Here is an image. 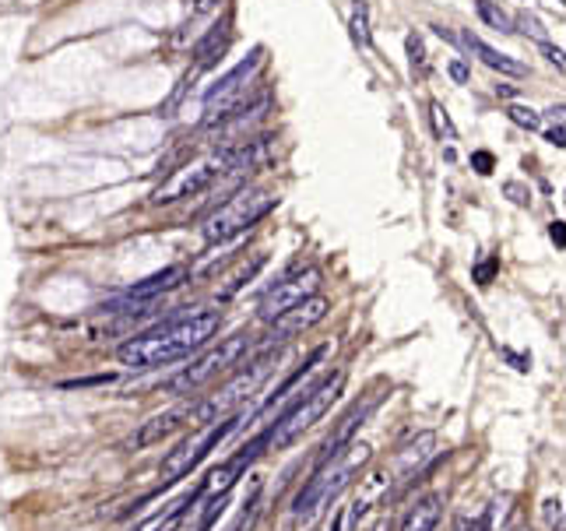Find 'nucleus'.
I'll list each match as a JSON object with an SVG mask.
<instances>
[{"instance_id":"1","label":"nucleus","mask_w":566,"mask_h":531,"mask_svg":"<svg viewBox=\"0 0 566 531\" xmlns=\"http://www.w3.org/2000/svg\"><path fill=\"white\" fill-rule=\"evenodd\" d=\"M222 328V313L208 310V306H183L170 313L166 320H159L155 328L127 338L116 355L123 366L130 369H155V366H170L179 362L187 355H194L197 349H204L215 331Z\"/></svg>"},{"instance_id":"2","label":"nucleus","mask_w":566,"mask_h":531,"mask_svg":"<svg viewBox=\"0 0 566 531\" xmlns=\"http://www.w3.org/2000/svg\"><path fill=\"white\" fill-rule=\"evenodd\" d=\"M341 391H345V373L341 369L328 373L320 384L299 391L295 402H288L282 412L275 415V422L268 426V447L282 451L288 444H295L313 422H320L324 415L331 412V405L341 398Z\"/></svg>"},{"instance_id":"3","label":"nucleus","mask_w":566,"mask_h":531,"mask_svg":"<svg viewBox=\"0 0 566 531\" xmlns=\"http://www.w3.org/2000/svg\"><path fill=\"white\" fill-rule=\"evenodd\" d=\"M370 461V447H352L348 444V454L341 451L335 461H328L324 469H313L310 475V482L295 493V500H292V514L295 518H313L320 507H328V503H335L341 493L352 485V478L362 472V465Z\"/></svg>"},{"instance_id":"4","label":"nucleus","mask_w":566,"mask_h":531,"mask_svg":"<svg viewBox=\"0 0 566 531\" xmlns=\"http://www.w3.org/2000/svg\"><path fill=\"white\" fill-rule=\"evenodd\" d=\"M275 204H279L275 190H268V187H243V190H236L232 197H226L204 219L201 236H204V243H229V239L250 233Z\"/></svg>"},{"instance_id":"5","label":"nucleus","mask_w":566,"mask_h":531,"mask_svg":"<svg viewBox=\"0 0 566 531\" xmlns=\"http://www.w3.org/2000/svg\"><path fill=\"white\" fill-rule=\"evenodd\" d=\"M236 170V145H222L194 162H187L183 170H176L155 194H152V204H172V201H183V197H197L204 190H212L222 177H229Z\"/></svg>"},{"instance_id":"6","label":"nucleus","mask_w":566,"mask_h":531,"mask_svg":"<svg viewBox=\"0 0 566 531\" xmlns=\"http://www.w3.org/2000/svg\"><path fill=\"white\" fill-rule=\"evenodd\" d=\"M271 366H275V349H264L261 355H254L232 380H229L226 387L219 391V394H212V398H204V402H197V405H190V415H187V422L190 426H197V422H219V419H226L232 415L257 387H261V380L271 373Z\"/></svg>"},{"instance_id":"7","label":"nucleus","mask_w":566,"mask_h":531,"mask_svg":"<svg viewBox=\"0 0 566 531\" xmlns=\"http://www.w3.org/2000/svg\"><path fill=\"white\" fill-rule=\"evenodd\" d=\"M254 349V338L246 331H236L219 342V349H212L208 355H201L197 362H190L187 369H179L176 377L166 380V394H194L201 384H208L212 377H219L222 369H232L239 366L246 355Z\"/></svg>"},{"instance_id":"8","label":"nucleus","mask_w":566,"mask_h":531,"mask_svg":"<svg viewBox=\"0 0 566 531\" xmlns=\"http://www.w3.org/2000/svg\"><path fill=\"white\" fill-rule=\"evenodd\" d=\"M264 63V50H254L250 57L243 60L239 67H232L226 78L204 95V127H219L226 117H232L239 106H246L250 99V85H254V74L261 71Z\"/></svg>"},{"instance_id":"9","label":"nucleus","mask_w":566,"mask_h":531,"mask_svg":"<svg viewBox=\"0 0 566 531\" xmlns=\"http://www.w3.org/2000/svg\"><path fill=\"white\" fill-rule=\"evenodd\" d=\"M243 426V415L232 412L226 419H219L204 436H197V440H183L176 451H170L166 458H162V465H159V482L162 485H172V482H179V478H187V475L194 472L222 440H226L229 433H236Z\"/></svg>"},{"instance_id":"10","label":"nucleus","mask_w":566,"mask_h":531,"mask_svg":"<svg viewBox=\"0 0 566 531\" xmlns=\"http://www.w3.org/2000/svg\"><path fill=\"white\" fill-rule=\"evenodd\" d=\"M320 282H324L320 268H303V271H295V275H285V278H279V282H275V286H271L268 293L261 295L257 317H261L264 324L279 320L282 313H288L292 306H299L303 299L317 295V289H320Z\"/></svg>"},{"instance_id":"11","label":"nucleus","mask_w":566,"mask_h":531,"mask_svg":"<svg viewBox=\"0 0 566 531\" xmlns=\"http://www.w3.org/2000/svg\"><path fill=\"white\" fill-rule=\"evenodd\" d=\"M328 310H331V303H328L324 295H310V299H303L299 306H292V310L282 313L279 320H271V331L264 335L261 353H264V349H279V345H285L288 338H295V335H303V331L317 328V324L328 317Z\"/></svg>"},{"instance_id":"12","label":"nucleus","mask_w":566,"mask_h":531,"mask_svg":"<svg viewBox=\"0 0 566 531\" xmlns=\"http://www.w3.org/2000/svg\"><path fill=\"white\" fill-rule=\"evenodd\" d=\"M384 398H387V391H373L366 402L352 405L348 412L341 415V422L335 426V433L320 444V454H317V465H313V469H324L328 461H335V458H338L341 451H348V444L355 440V433L366 426V419H370V415L380 409V402H384Z\"/></svg>"},{"instance_id":"13","label":"nucleus","mask_w":566,"mask_h":531,"mask_svg":"<svg viewBox=\"0 0 566 531\" xmlns=\"http://www.w3.org/2000/svg\"><path fill=\"white\" fill-rule=\"evenodd\" d=\"M187 415H190V405H179V409H170V412L152 415L148 422H141V426H137V433H130V436H127L123 451H141V447L159 444L162 436H170L172 429H179V426H183V419H187Z\"/></svg>"},{"instance_id":"14","label":"nucleus","mask_w":566,"mask_h":531,"mask_svg":"<svg viewBox=\"0 0 566 531\" xmlns=\"http://www.w3.org/2000/svg\"><path fill=\"white\" fill-rule=\"evenodd\" d=\"M183 278H187V268L183 264H172V268H162L159 275H152V278H145V282H137V286H130L123 299H137V303H155L162 293H170L176 286H183Z\"/></svg>"},{"instance_id":"15","label":"nucleus","mask_w":566,"mask_h":531,"mask_svg":"<svg viewBox=\"0 0 566 531\" xmlns=\"http://www.w3.org/2000/svg\"><path fill=\"white\" fill-rule=\"evenodd\" d=\"M461 43H464V50H468L471 57H479L486 67H493V71H500V74H513V78H520V74L528 71L520 60H513L510 54L493 50L486 39H479V36H471V32H461Z\"/></svg>"},{"instance_id":"16","label":"nucleus","mask_w":566,"mask_h":531,"mask_svg":"<svg viewBox=\"0 0 566 531\" xmlns=\"http://www.w3.org/2000/svg\"><path fill=\"white\" fill-rule=\"evenodd\" d=\"M444 514V496L440 493H426L422 500H415L408 507V514L401 518V531H437Z\"/></svg>"},{"instance_id":"17","label":"nucleus","mask_w":566,"mask_h":531,"mask_svg":"<svg viewBox=\"0 0 566 531\" xmlns=\"http://www.w3.org/2000/svg\"><path fill=\"white\" fill-rule=\"evenodd\" d=\"M201 496H204V493H201V485H197L194 493H187V496H179V500L166 503L162 510L148 514V518H145L141 525H134L130 531H170L172 525H176V521H179V518H183V514H187V510H190V507H194V503L201 500Z\"/></svg>"},{"instance_id":"18","label":"nucleus","mask_w":566,"mask_h":531,"mask_svg":"<svg viewBox=\"0 0 566 531\" xmlns=\"http://www.w3.org/2000/svg\"><path fill=\"white\" fill-rule=\"evenodd\" d=\"M229 43H232V25H229V18L222 25H215L201 43H197V50H194V57H197V71H208V67H215L219 60L226 57Z\"/></svg>"},{"instance_id":"19","label":"nucleus","mask_w":566,"mask_h":531,"mask_svg":"<svg viewBox=\"0 0 566 531\" xmlns=\"http://www.w3.org/2000/svg\"><path fill=\"white\" fill-rule=\"evenodd\" d=\"M433 447H437V436H433V433H419L415 444H408V447L397 454V469H401V475H419V465L433 454Z\"/></svg>"},{"instance_id":"20","label":"nucleus","mask_w":566,"mask_h":531,"mask_svg":"<svg viewBox=\"0 0 566 531\" xmlns=\"http://www.w3.org/2000/svg\"><path fill=\"white\" fill-rule=\"evenodd\" d=\"M475 11H479V18H482L489 29H496V32H517V21L510 18L500 4H493V0H479V4H475Z\"/></svg>"},{"instance_id":"21","label":"nucleus","mask_w":566,"mask_h":531,"mask_svg":"<svg viewBox=\"0 0 566 531\" xmlns=\"http://www.w3.org/2000/svg\"><path fill=\"white\" fill-rule=\"evenodd\" d=\"M348 32H352V39L359 43V46H370V7L359 0L355 7H352V18H348Z\"/></svg>"},{"instance_id":"22","label":"nucleus","mask_w":566,"mask_h":531,"mask_svg":"<svg viewBox=\"0 0 566 531\" xmlns=\"http://www.w3.org/2000/svg\"><path fill=\"white\" fill-rule=\"evenodd\" d=\"M404 46H408V63H412V74L426 78V74H429V60H426V46H422V39H419V36H408V39H404Z\"/></svg>"},{"instance_id":"23","label":"nucleus","mask_w":566,"mask_h":531,"mask_svg":"<svg viewBox=\"0 0 566 531\" xmlns=\"http://www.w3.org/2000/svg\"><path fill=\"white\" fill-rule=\"evenodd\" d=\"M264 261H268V257H264V253H257V257H254V261H250V264H246V268H243V271L232 278V286H229L226 293H222V299H229V295L239 293V289H243V286H246V282H250V278H254V275L264 268Z\"/></svg>"},{"instance_id":"24","label":"nucleus","mask_w":566,"mask_h":531,"mask_svg":"<svg viewBox=\"0 0 566 531\" xmlns=\"http://www.w3.org/2000/svg\"><path fill=\"white\" fill-rule=\"evenodd\" d=\"M429 113H433V130H437V137H440V141H454V137H457V130H454L447 110H444L440 103H433V106H429Z\"/></svg>"},{"instance_id":"25","label":"nucleus","mask_w":566,"mask_h":531,"mask_svg":"<svg viewBox=\"0 0 566 531\" xmlns=\"http://www.w3.org/2000/svg\"><path fill=\"white\" fill-rule=\"evenodd\" d=\"M507 117L517 123V127H524V130H538L542 127V117L531 110V106H510Z\"/></svg>"},{"instance_id":"26","label":"nucleus","mask_w":566,"mask_h":531,"mask_svg":"<svg viewBox=\"0 0 566 531\" xmlns=\"http://www.w3.org/2000/svg\"><path fill=\"white\" fill-rule=\"evenodd\" d=\"M545 521H549L553 531H563V500H560V496L545 503Z\"/></svg>"},{"instance_id":"27","label":"nucleus","mask_w":566,"mask_h":531,"mask_svg":"<svg viewBox=\"0 0 566 531\" xmlns=\"http://www.w3.org/2000/svg\"><path fill=\"white\" fill-rule=\"evenodd\" d=\"M496 268H500V257L482 261V264L475 268V282H479V286H489V282H493V275H496Z\"/></svg>"},{"instance_id":"28","label":"nucleus","mask_w":566,"mask_h":531,"mask_svg":"<svg viewBox=\"0 0 566 531\" xmlns=\"http://www.w3.org/2000/svg\"><path fill=\"white\" fill-rule=\"evenodd\" d=\"M457 531H493V510H486V514H482L479 521H471V525H464V521H461Z\"/></svg>"},{"instance_id":"29","label":"nucleus","mask_w":566,"mask_h":531,"mask_svg":"<svg viewBox=\"0 0 566 531\" xmlns=\"http://www.w3.org/2000/svg\"><path fill=\"white\" fill-rule=\"evenodd\" d=\"M219 7V0H187V11L197 18V14H208V11H215Z\"/></svg>"},{"instance_id":"30","label":"nucleus","mask_w":566,"mask_h":531,"mask_svg":"<svg viewBox=\"0 0 566 531\" xmlns=\"http://www.w3.org/2000/svg\"><path fill=\"white\" fill-rule=\"evenodd\" d=\"M471 166H475L479 173H493V155H489V152H475V155H471Z\"/></svg>"},{"instance_id":"31","label":"nucleus","mask_w":566,"mask_h":531,"mask_svg":"<svg viewBox=\"0 0 566 531\" xmlns=\"http://www.w3.org/2000/svg\"><path fill=\"white\" fill-rule=\"evenodd\" d=\"M538 50L545 54V60H549V63H556V67L563 71V50H560V46H553V43H542Z\"/></svg>"},{"instance_id":"32","label":"nucleus","mask_w":566,"mask_h":531,"mask_svg":"<svg viewBox=\"0 0 566 531\" xmlns=\"http://www.w3.org/2000/svg\"><path fill=\"white\" fill-rule=\"evenodd\" d=\"M451 78L457 81V85H464V81H468V67H464L461 60H451Z\"/></svg>"},{"instance_id":"33","label":"nucleus","mask_w":566,"mask_h":531,"mask_svg":"<svg viewBox=\"0 0 566 531\" xmlns=\"http://www.w3.org/2000/svg\"><path fill=\"white\" fill-rule=\"evenodd\" d=\"M504 190H507V194L513 197V201H517V204H528V194H524V187H520V183H507Z\"/></svg>"},{"instance_id":"34","label":"nucleus","mask_w":566,"mask_h":531,"mask_svg":"<svg viewBox=\"0 0 566 531\" xmlns=\"http://www.w3.org/2000/svg\"><path fill=\"white\" fill-rule=\"evenodd\" d=\"M545 137H549V145H556V148H563V145H566V141H563V123H556V127H553V130H549Z\"/></svg>"},{"instance_id":"35","label":"nucleus","mask_w":566,"mask_h":531,"mask_svg":"<svg viewBox=\"0 0 566 531\" xmlns=\"http://www.w3.org/2000/svg\"><path fill=\"white\" fill-rule=\"evenodd\" d=\"M549 236L556 239V246H563V243H566V233H563V222H553V226H549Z\"/></svg>"},{"instance_id":"36","label":"nucleus","mask_w":566,"mask_h":531,"mask_svg":"<svg viewBox=\"0 0 566 531\" xmlns=\"http://www.w3.org/2000/svg\"><path fill=\"white\" fill-rule=\"evenodd\" d=\"M496 95H500V99H513L517 88H513V85H496Z\"/></svg>"}]
</instances>
